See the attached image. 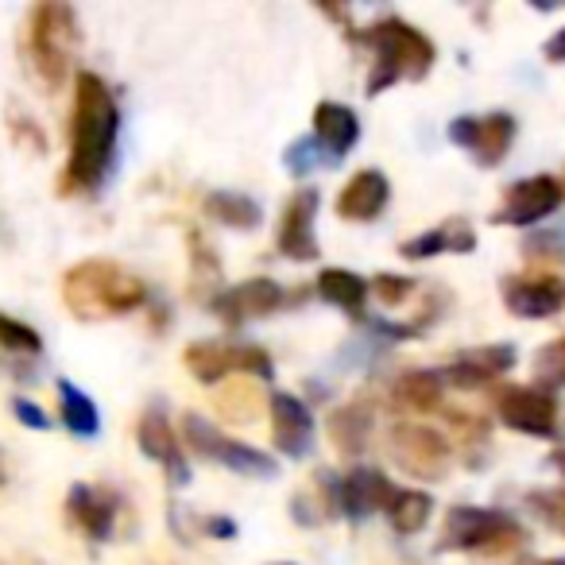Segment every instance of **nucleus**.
<instances>
[{
    "mask_svg": "<svg viewBox=\"0 0 565 565\" xmlns=\"http://www.w3.org/2000/svg\"><path fill=\"white\" fill-rule=\"evenodd\" d=\"M120 113L109 86L97 74H78L74 82V125H71V167L63 190H86L105 179L117 148Z\"/></svg>",
    "mask_w": 565,
    "mask_h": 565,
    "instance_id": "obj_1",
    "label": "nucleus"
},
{
    "mask_svg": "<svg viewBox=\"0 0 565 565\" xmlns=\"http://www.w3.org/2000/svg\"><path fill=\"white\" fill-rule=\"evenodd\" d=\"M63 299L78 318L128 315L143 302V282L113 259H82L63 275Z\"/></svg>",
    "mask_w": 565,
    "mask_h": 565,
    "instance_id": "obj_2",
    "label": "nucleus"
},
{
    "mask_svg": "<svg viewBox=\"0 0 565 565\" xmlns=\"http://www.w3.org/2000/svg\"><path fill=\"white\" fill-rule=\"evenodd\" d=\"M369 40L380 55V66H384L380 74H372V82H369L372 94L384 89L387 82H395V78H411V82L426 78V71H430V63H434V43L426 40L418 28H411L392 17V20H384V24L372 28Z\"/></svg>",
    "mask_w": 565,
    "mask_h": 565,
    "instance_id": "obj_3",
    "label": "nucleus"
},
{
    "mask_svg": "<svg viewBox=\"0 0 565 565\" xmlns=\"http://www.w3.org/2000/svg\"><path fill=\"white\" fill-rule=\"evenodd\" d=\"M28 43H32L35 71L47 78V86L58 89L66 82V66H71L74 43H78L74 9H66V4H40V9L32 12Z\"/></svg>",
    "mask_w": 565,
    "mask_h": 565,
    "instance_id": "obj_4",
    "label": "nucleus"
},
{
    "mask_svg": "<svg viewBox=\"0 0 565 565\" xmlns=\"http://www.w3.org/2000/svg\"><path fill=\"white\" fill-rule=\"evenodd\" d=\"M182 438H186V446L194 449L198 457H210V461L225 465V469L241 472V477H259V480L275 477L271 457L259 454V449H252V446H241V441H233V438H221L217 426H210L198 415L182 418Z\"/></svg>",
    "mask_w": 565,
    "mask_h": 565,
    "instance_id": "obj_5",
    "label": "nucleus"
},
{
    "mask_svg": "<svg viewBox=\"0 0 565 565\" xmlns=\"http://www.w3.org/2000/svg\"><path fill=\"white\" fill-rule=\"evenodd\" d=\"M182 364L190 369V376L202 384H217L228 372H252L259 380H271V356L264 349H244V345H217V341H198L182 353Z\"/></svg>",
    "mask_w": 565,
    "mask_h": 565,
    "instance_id": "obj_6",
    "label": "nucleus"
},
{
    "mask_svg": "<svg viewBox=\"0 0 565 565\" xmlns=\"http://www.w3.org/2000/svg\"><path fill=\"white\" fill-rule=\"evenodd\" d=\"M495 415H500L503 426L534 434V438H554L557 430V403L539 387H500L495 392Z\"/></svg>",
    "mask_w": 565,
    "mask_h": 565,
    "instance_id": "obj_7",
    "label": "nucleus"
},
{
    "mask_svg": "<svg viewBox=\"0 0 565 565\" xmlns=\"http://www.w3.org/2000/svg\"><path fill=\"white\" fill-rule=\"evenodd\" d=\"M449 140L457 148L472 151L480 167H495L508 156L515 140V117L511 113H488V117H457L449 125Z\"/></svg>",
    "mask_w": 565,
    "mask_h": 565,
    "instance_id": "obj_8",
    "label": "nucleus"
},
{
    "mask_svg": "<svg viewBox=\"0 0 565 565\" xmlns=\"http://www.w3.org/2000/svg\"><path fill=\"white\" fill-rule=\"evenodd\" d=\"M387 449L392 457L411 472V477H423V480H438L446 472V461H449V446L438 430L430 426H395L392 438H387Z\"/></svg>",
    "mask_w": 565,
    "mask_h": 565,
    "instance_id": "obj_9",
    "label": "nucleus"
},
{
    "mask_svg": "<svg viewBox=\"0 0 565 565\" xmlns=\"http://www.w3.org/2000/svg\"><path fill=\"white\" fill-rule=\"evenodd\" d=\"M515 523H511L503 511H488V508H454L446 515V542L441 546H457V550H492L500 542L515 539Z\"/></svg>",
    "mask_w": 565,
    "mask_h": 565,
    "instance_id": "obj_10",
    "label": "nucleus"
},
{
    "mask_svg": "<svg viewBox=\"0 0 565 565\" xmlns=\"http://www.w3.org/2000/svg\"><path fill=\"white\" fill-rule=\"evenodd\" d=\"M562 202H565L562 182L550 179V174H534V179H519L508 190V198H503V205L495 210L492 221H503V225H534V221L550 217Z\"/></svg>",
    "mask_w": 565,
    "mask_h": 565,
    "instance_id": "obj_11",
    "label": "nucleus"
},
{
    "mask_svg": "<svg viewBox=\"0 0 565 565\" xmlns=\"http://www.w3.org/2000/svg\"><path fill=\"white\" fill-rule=\"evenodd\" d=\"M503 302L515 318H550L565 307V282L557 275H511Z\"/></svg>",
    "mask_w": 565,
    "mask_h": 565,
    "instance_id": "obj_12",
    "label": "nucleus"
},
{
    "mask_svg": "<svg viewBox=\"0 0 565 565\" xmlns=\"http://www.w3.org/2000/svg\"><path fill=\"white\" fill-rule=\"evenodd\" d=\"M315 213H318V190H299L291 202L282 205L279 217V252L287 259H315L318 241H315Z\"/></svg>",
    "mask_w": 565,
    "mask_h": 565,
    "instance_id": "obj_13",
    "label": "nucleus"
},
{
    "mask_svg": "<svg viewBox=\"0 0 565 565\" xmlns=\"http://www.w3.org/2000/svg\"><path fill=\"white\" fill-rule=\"evenodd\" d=\"M271 430L275 446L287 457H302L315 441V418H310L307 403L291 392H275L271 395Z\"/></svg>",
    "mask_w": 565,
    "mask_h": 565,
    "instance_id": "obj_14",
    "label": "nucleus"
},
{
    "mask_svg": "<svg viewBox=\"0 0 565 565\" xmlns=\"http://www.w3.org/2000/svg\"><path fill=\"white\" fill-rule=\"evenodd\" d=\"M392 500H395V488L387 484V477L376 469H353L338 488L341 511L353 519H369L372 511L392 508Z\"/></svg>",
    "mask_w": 565,
    "mask_h": 565,
    "instance_id": "obj_15",
    "label": "nucleus"
},
{
    "mask_svg": "<svg viewBox=\"0 0 565 565\" xmlns=\"http://www.w3.org/2000/svg\"><path fill=\"white\" fill-rule=\"evenodd\" d=\"M282 302V287L271 279H248L241 287H233L228 295L217 299V315L225 318L228 326H241L248 318H267L271 310H279Z\"/></svg>",
    "mask_w": 565,
    "mask_h": 565,
    "instance_id": "obj_16",
    "label": "nucleus"
},
{
    "mask_svg": "<svg viewBox=\"0 0 565 565\" xmlns=\"http://www.w3.org/2000/svg\"><path fill=\"white\" fill-rule=\"evenodd\" d=\"M136 438H140V449L151 457V461L163 465L167 477H171V484H186L190 469H186V461H182L179 434L171 430V423H167L159 411H148V415L140 418V430H136Z\"/></svg>",
    "mask_w": 565,
    "mask_h": 565,
    "instance_id": "obj_17",
    "label": "nucleus"
},
{
    "mask_svg": "<svg viewBox=\"0 0 565 565\" xmlns=\"http://www.w3.org/2000/svg\"><path fill=\"white\" fill-rule=\"evenodd\" d=\"M66 508H71V519L89 534V539H109L120 500L113 492H105V488L74 484L71 495H66Z\"/></svg>",
    "mask_w": 565,
    "mask_h": 565,
    "instance_id": "obj_18",
    "label": "nucleus"
},
{
    "mask_svg": "<svg viewBox=\"0 0 565 565\" xmlns=\"http://www.w3.org/2000/svg\"><path fill=\"white\" fill-rule=\"evenodd\" d=\"M511 364H515V349L511 345H488V349H472V353L457 356L454 364H449V380H454L457 387H484L492 384L500 372H508Z\"/></svg>",
    "mask_w": 565,
    "mask_h": 565,
    "instance_id": "obj_19",
    "label": "nucleus"
},
{
    "mask_svg": "<svg viewBox=\"0 0 565 565\" xmlns=\"http://www.w3.org/2000/svg\"><path fill=\"white\" fill-rule=\"evenodd\" d=\"M384 205H387V179L380 171H356L338 194V213L345 221H372Z\"/></svg>",
    "mask_w": 565,
    "mask_h": 565,
    "instance_id": "obj_20",
    "label": "nucleus"
},
{
    "mask_svg": "<svg viewBox=\"0 0 565 565\" xmlns=\"http://www.w3.org/2000/svg\"><path fill=\"white\" fill-rule=\"evenodd\" d=\"M361 136V125H356V113L345 109V105H333V102H322L315 109V140L326 156L338 163L349 148L356 143Z\"/></svg>",
    "mask_w": 565,
    "mask_h": 565,
    "instance_id": "obj_21",
    "label": "nucleus"
},
{
    "mask_svg": "<svg viewBox=\"0 0 565 565\" xmlns=\"http://www.w3.org/2000/svg\"><path fill=\"white\" fill-rule=\"evenodd\" d=\"M472 244H477L472 228L454 217L441 228H430V233L415 236V241H403L399 252L407 259H430V256H438V252H472Z\"/></svg>",
    "mask_w": 565,
    "mask_h": 565,
    "instance_id": "obj_22",
    "label": "nucleus"
},
{
    "mask_svg": "<svg viewBox=\"0 0 565 565\" xmlns=\"http://www.w3.org/2000/svg\"><path fill=\"white\" fill-rule=\"evenodd\" d=\"M392 403L399 411H438L441 407V376L434 372H403L392 384Z\"/></svg>",
    "mask_w": 565,
    "mask_h": 565,
    "instance_id": "obj_23",
    "label": "nucleus"
},
{
    "mask_svg": "<svg viewBox=\"0 0 565 565\" xmlns=\"http://www.w3.org/2000/svg\"><path fill=\"white\" fill-rule=\"evenodd\" d=\"M369 434H372V415L361 403H345V407L330 415V438L345 457L361 454V449L369 446Z\"/></svg>",
    "mask_w": 565,
    "mask_h": 565,
    "instance_id": "obj_24",
    "label": "nucleus"
},
{
    "mask_svg": "<svg viewBox=\"0 0 565 565\" xmlns=\"http://www.w3.org/2000/svg\"><path fill=\"white\" fill-rule=\"evenodd\" d=\"M318 295L333 307H345V310H361L364 299H369V282L353 271H341V267H326L318 275Z\"/></svg>",
    "mask_w": 565,
    "mask_h": 565,
    "instance_id": "obj_25",
    "label": "nucleus"
},
{
    "mask_svg": "<svg viewBox=\"0 0 565 565\" xmlns=\"http://www.w3.org/2000/svg\"><path fill=\"white\" fill-rule=\"evenodd\" d=\"M58 407H63V423L71 434H78V438H94L97 426H102V418H97V407L94 399H89L86 392H78L74 384H58Z\"/></svg>",
    "mask_w": 565,
    "mask_h": 565,
    "instance_id": "obj_26",
    "label": "nucleus"
},
{
    "mask_svg": "<svg viewBox=\"0 0 565 565\" xmlns=\"http://www.w3.org/2000/svg\"><path fill=\"white\" fill-rule=\"evenodd\" d=\"M205 213L228 228H256L259 225V205L244 194H210L205 198Z\"/></svg>",
    "mask_w": 565,
    "mask_h": 565,
    "instance_id": "obj_27",
    "label": "nucleus"
},
{
    "mask_svg": "<svg viewBox=\"0 0 565 565\" xmlns=\"http://www.w3.org/2000/svg\"><path fill=\"white\" fill-rule=\"evenodd\" d=\"M434 503L426 492H395L392 508H387V515H392V526L399 534H415L426 526V519H430Z\"/></svg>",
    "mask_w": 565,
    "mask_h": 565,
    "instance_id": "obj_28",
    "label": "nucleus"
},
{
    "mask_svg": "<svg viewBox=\"0 0 565 565\" xmlns=\"http://www.w3.org/2000/svg\"><path fill=\"white\" fill-rule=\"evenodd\" d=\"M217 407L228 423H252V418L259 415V395L252 392V384H228L225 392H221Z\"/></svg>",
    "mask_w": 565,
    "mask_h": 565,
    "instance_id": "obj_29",
    "label": "nucleus"
},
{
    "mask_svg": "<svg viewBox=\"0 0 565 565\" xmlns=\"http://www.w3.org/2000/svg\"><path fill=\"white\" fill-rule=\"evenodd\" d=\"M282 163H287L291 174H310V171H318V167H333V159L318 148L315 136H302V140H295L291 148L282 151Z\"/></svg>",
    "mask_w": 565,
    "mask_h": 565,
    "instance_id": "obj_30",
    "label": "nucleus"
},
{
    "mask_svg": "<svg viewBox=\"0 0 565 565\" xmlns=\"http://www.w3.org/2000/svg\"><path fill=\"white\" fill-rule=\"evenodd\" d=\"M0 345H4V349H17V353H40L43 341H40V333L28 330L24 322L0 315Z\"/></svg>",
    "mask_w": 565,
    "mask_h": 565,
    "instance_id": "obj_31",
    "label": "nucleus"
},
{
    "mask_svg": "<svg viewBox=\"0 0 565 565\" xmlns=\"http://www.w3.org/2000/svg\"><path fill=\"white\" fill-rule=\"evenodd\" d=\"M526 256H542V259H562L565 264V225L562 228H542L526 241Z\"/></svg>",
    "mask_w": 565,
    "mask_h": 565,
    "instance_id": "obj_32",
    "label": "nucleus"
},
{
    "mask_svg": "<svg viewBox=\"0 0 565 565\" xmlns=\"http://www.w3.org/2000/svg\"><path fill=\"white\" fill-rule=\"evenodd\" d=\"M534 364H539V372L546 380H554V384H565V338L562 341H550V345L542 349L539 356H534Z\"/></svg>",
    "mask_w": 565,
    "mask_h": 565,
    "instance_id": "obj_33",
    "label": "nucleus"
},
{
    "mask_svg": "<svg viewBox=\"0 0 565 565\" xmlns=\"http://www.w3.org/2000/svg\"><path fill=\"white\" fill-rule=\"evenodd\" d=\"M534 508L550 519L554 531L565 534V492H534Z\"/></svg>",
    "mask_w": 565,
    "mask_h": 565,
    "instance_id": "obj_34",
    "label": "nucleus"
},
{
    "mask_svg": "<svg viewBox=\"0 0 565 565\" xmlns=\"http://www.w3.org/2000/svg\"><path fill=\"white\" fill-rule=\"evenodd\" d=\"M376 295L387 307H399L411 295V279H399V275H376Z\"/></svg>",
    "mask_w": 565,
    "mask_h": 565,
    "instance_id": "obj_35",
    "label": "nucleus"
},
{
    "mask_svg": "<svg viewBox=\"0 0 565 565\" xmlns=\"http://www.w3.org/2000/svg\"><path fill=\"white\" fill-rule=\"evenodd\" d=\"M12 407H17V418H20L24 426H35V430H43V426H47V415H43L40 407H32L28 399H17Z\"/></svg>",
    "mask_w": 565,
    "mask_h": 565,
    "instance_id": "obj_36",
    "label": "nucleus"
},
{
    "mask_svg": "<svg viewBox=\"0 0 565 565\" xmlns=\"http://www.w3.org/2000/svg\"><path fill=\"white\" fill-rule=\"evenodd\" d=\"M546 58H550V63H565V28L546 43Z\"/></svg>",
    "mask_w": 565,
    "mask_h": 565,
    "instance_id": "obj_37",
    "label": "nucleus"
},
{
    "mask_svg": "<svg viewBox=\"0 0 565 565\" xmlns=\"http://www.w3.org/2000/svg\"><path fill=\"white\" fill-rule=\"evenodd\" d=\"M0 484H4V461H0Z\"/></svg>",
    "mask_w": 565,
    "mask_h": 565,
    "instance_id": "obj_38",
    "label": "nucleus"
}]
</instances>
